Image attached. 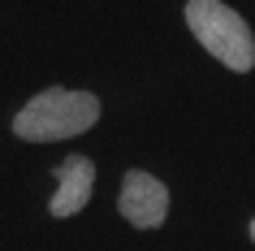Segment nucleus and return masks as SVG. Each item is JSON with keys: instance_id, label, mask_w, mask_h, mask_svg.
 I'll use <instances>...</instances> for the list:
<instances>
[{"instance_id": "f03ea898", "label": "nucleus", "mask_w": 255, "mask_h": 251, "mask_svg": "<svg viewBox=\"0 0 255 251\" xmlns=\"http://www.w3.org/2000/svg\"><path fill=\"white\" fill-rule=\"evenodd\" d=\"M186 22L195 30V39L208 48V52L229 65L234 74H247L255 65V39L251 26L242 22V13H234L221 0H190L186 4Z\"/></svg>"}, {"instance_id": "7ed1b4c3", "label": "nucleus", "mask_w": 255, "mask_h": 251, "mask_svg": "<svg viewBox=\"0 0 255 251\" xmlns=\"http://www.w3.org/2000/svg\"><path fill=\"white\" fill-rule=\"evenodd\" d=\"M117 208L121 217L138 230H156L164 221V212H169V191L164 182H156L151 173L143 169H130L126 173V182H121V195H117Z\"/></svg>"}, {"instance_id": "f257e3e1", "label": "nucleus", "mask_w": 255, "mask_h": 251, "mask_svg": "<svg viewBox=\"0 0 255 251\" xmlns=\"http://www.w3.org/2000/svg\"><path fill=\"white\" fill-rule=\"evenodd\" d=\"M95 117H100V100L91 91L48 87L13 117V134H22L30 143H56V139H74V134L91 130Z\"/></svg>"}, {"instance_id": "20e7f679", "label": "nucleus", "mask_w": 255, "mask_h": 251, "mask_svg": "<svg viewBox=\"0 0 255 251\" xmlns=\"http://www.w3.org/2000/svg\"><path fill=\"white\" fill-rule=\"evenodd\" d=\"M91 186H95V165L87 156H69L56 165V195L48 204L52 217H74V212L87 208L91 199Z\"/></svg>"}, {"instance_id": "39448f33", "label": "nucleus", "mask_w": 255, "mask_h": 251, "mask_svg": "<svg viewBox=\"0 0 255 251\" xmlns=\"http://www.w3.org/2000/svg\"><path fill=\"white\" fill-rule=\"evenodd\" d=\"M251 238H255V221H251Z\"/></svg>"}]
</instances>
